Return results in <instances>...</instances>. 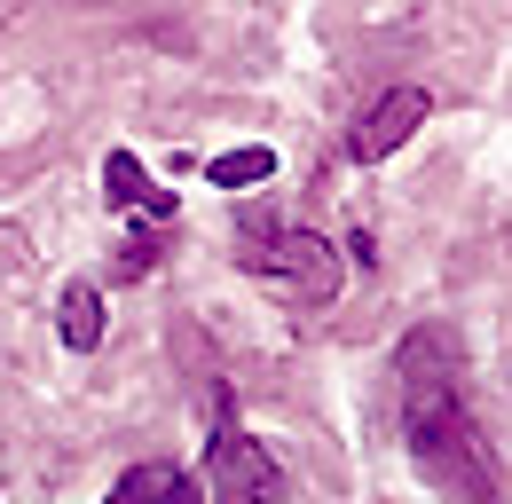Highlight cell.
Wrapping results in <instances>:
<instances>
[{
  "label": "cell",
  "mask_w": 512,
  "mask_h": 504,
  "mask_svg": "<svg viewBox=\"0 0 512 504\" xmlns=\"http://www.w3.org/2000/svg\"><path fill=\"white\" fill-rule=\"evenodd\" d=\"M402 441H410L418 481L442 504H497V449L473 426L457 378L434 371V339L402 347Z\"/></svg>",
  "instance_id": "6da1fadb"
},
{
  "label": "cell",
  "mask_w": 512,
  "mask_h": 504,
  "mask_svg": "<svg viewBox=\"0 0 512 504\" xmlns=\"http://www.w3.org/2000/svg\"><path fill=\"white\" fill-rule=\"evenodd\" d=\"M237 268L260 276V284H276L292 308H331L339 300V276H347L331 237L300 229V221H268V213H253L237 229Z\"/></svg>",
  "instance_id": "7a4b0ae2"
},
{
  "label": "cell",
  "mask_w": 512,
  "mask_h": 504,
  "mask_svg": "<svg viewBox=\"0 0 512 504\" xmlns=\"http://www.w3.org/2000/svg\"><path fill=\"white\" fill-rule=\"evenodd\" d=\"M205 497L213 504H292L284 489V465L260 449L245 426H237V410H229V394H213V441H205Z\"/></svg>",
  "instance_id": "3957f363"
},
{
  "label": "cell",
  "mask_w": 512,
  "mask_h": 504,
  "mask_svg": "<svg viewBox=\"0 0 512 504\" xmlns=\"http://www.w3.org/2000/svg\"><path fill=\"white\" fill-rule=\"evenodd\" d=\"M434 119V95L426 87H386L379 103L355 119V134H347V150H355V166H379V158H394L418 126Z\"/></svg>",
  "instance_id": "277c9868"
},
{
  "label": "cell",
  "mask_w": 512,
  "mask_h": 504,
  "mask_svg": "<svg viewBox=\"0 0 512 504\" xmlns=\"http://www.w3.org/2000/svg\"><path fill=\"white\" fill-rule=\"evenodd\" d=\"M103 197H111L119 213H142V221H174V189L150 182V166H142L134 150H111V158H103Z\"/></svg>",
  "instance_id": "5b68a950"
},
{
  "label": "cell",
  "mask_w": 512,
  "mask_h": 504,
  "mask_svg": "<svg viewBox=\"0 0 512 504\" xmlns=\"http://www.w3.org/2000/svg\"><path fill=\"white\" fill-rule=\"evenodd\" d=\"M103 504H197V489H190V473H182V465L150 457V465H127V473H119V489H111Z\"/></svg>",
  "instance_id": "8992f818"
},
{
  "label": "cell",
  "mask_w": 512,
  "mask_h": 504,
  "mask_svg": "<svg viewBox=\"0 0 512 504\" xmlns=\"http://www.w3.org/2000/svg\"><path fill=\"white\" fill-rule=\"evenodd\" d=\"M56 331H64L71 355H95V347H103V292H95V284H64V300H56Z\"/></svg>",
  "instance_id": "52a82bcc"
},
{
  "label": "cell",
  "mask_w": 512,
  "mask_h": 504,
  "mask_svg": "<svg viewBox=\"0 0 512 504\" xmlns=\"http://www.w3.org/2000/svg\"><path fill=\"white\" fill-rule=\"evenodd\" d=\"M268 174H276V150H268V142H245V150L205 158V182H213V189H260Z\"/></svg>",
  "instance_id": "ba28073f"
}]
</instances>
